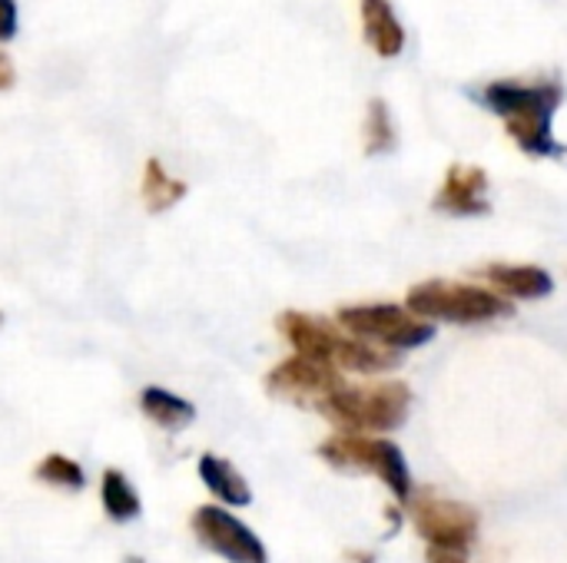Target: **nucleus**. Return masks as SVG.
<instances>
[{"mask_svg":"<svg viewBox=\"0 0 567 563\" xmlns=\"http://www.w3.org/2000/svg\"><path fill=\"white\" fill-rule=\"evenodd\" d=\"M482 103L505 123L515 146L535 159L567 156L565 146L555 139V110L565 100L561 83L542 80V83H522V80H495L482 93Z\"/></svg>","mask_w":567,"mask_h":563,"instance_id":"nucleus-1","label":"nucleus"},{"mask_svg":"<svg viewBox=\"0 0 567 563\" xmlns=\"http://www.w3.org/2000/svg\"><path fill=\"white\" fill-rule=\"evenodd\" d=\"M279 335L292 345L296 355H306L312 362H326L336 365L342 372H355V375H382L399 368V352L382 348L375 342L355 338L352 332H346L339 322H329L322 315H309V312H282L276 319Z\"/></svg>","mask_w":567,"mask_h":563,"instance_id":"nucleus-2","label":"nucleus"},{"mask_svg":"<svg viewBox=\"0 0 567 563\" xmlns=\"http://www.w3.org/2000/svg\"><path fill=\"white\" fill-rule=\"evenodd\" d=\"M409 408H412V392L405 382H372V385H342L316 411L326 421H332L339 431L389 435L405 425Z\"/></svg>","mask_w":567,"mask_h":563,"instance_id":"nucleus-3","label":"nucleus"},{"mask_svg":"<svg viewBox=\"0 0 567 563\" xmlns=\"http://www.w3.org/2000/svg\"><path fill=\"white\" fill-rule=\"evenodd\" d=\"M405 309L429 322H449V325H482L495 319H508L515 312V302L492 285H472V282H449V279H429L419 282L405 295Z\"/></svg>","mask_w":567,"mask_h":563,"instance_id":"nucleus-4","label":"nucleus"},{"mask_svg":"<svg viewBox=\"0 0 567 563\" xmlns=\"http://www.w3.org/2000/svg\"><path fill=\"white\" fill-rule=\"evenodd\" d=\"M316 455L336 471H355V475L379 478L395 494L399 504H409V498L415 494L409 461L395 441L369 438V435H355V431H339V435L326 438Z\"/></svg>","mask_w":567,"mask_h":563,"instance_id":"nucleus-5","label":"nucleus"},{"mask_svg":"<svg viewBox=\"0 0 567 563\" xmlns=\"http://www.w3.org/2000/svg\"><path fill=\"white\" fill-rule=\"evenodd\" d=\"M336 322L352 332L355 338L375 342L392 352H412L435 338V325L429 319H419L415 312L392 305V302H372V305H342L336 312Z\"/></svg>","mask_w":567,"mask_h":563,"instance_id":"nucleus-6","label":"nucleus"},{"mask_svg":"<svg viewBox=\"0 0 567 563\" xmlns=\"http://www.w3.org/2000/svg\"><path fill=\"white\" fill-rule=\"evenodd\" d=\"M405 511L412 514V524L419 531V538L429 548H445V551H472V544L478 541V511L462 504V501H449L439 498L432 491L412 494Z\"/></svg>","mask_w":567,"mask_h":563,"instance_id":"nucleus-7","label":"nucleus"},{"mask_svg":"<svg viewBox=\"0 0 567 563\" xmlns=\"http://www.w3.org/2000/svg\"><path fill=\"white\" fill-rule=\"evenodd\" d=\"M342 385H346L342 368L326 365V362H312L306 355H292V358L279 362L266 375V392L272 398L289 402V405H302V408H319Z\"/></svg>","mask_w":567,"mask_h":563,"instance_id":"nucleus-8","label":"nucleus"},{"mask_svg":"<svg viewBox=\"0 0 567 563\" xmlns=\"http://www.w3.org/2000/svg\"><path fill=\"white\" fill-rule=\"evenodd\" d=\"M193 534L196 541L223 557L229 563H269V554H266V544L239 521L233 518L229 511L216 508V504H206V508H196L193 514Z\"/></svg>","mask_w":567,"mask_h":563,"instance_id":"nucleus-9","label":"nucleus"},{"mask_svg":"<svg viewBox=\"0 0 567 563\" xmlns=\"http://www.w3.org/2000/svg\"><path fill=\"white\" fill-rule=\"evenodd\" d=\"M488 173L482 166H449L439 196L432 199V209L445 212V216H458V219H475V216H488Z\"/></svg>","mask_w":567,"mask_h":563,"instance_id":"nucleus-10","label":"nucleus"},{"mask_svg":"<svg viewBox=\"0 0 567 563\" xmlns=\"http://www.w3.org/2000/svg\"><path fill=\"white\" fill-rule=\"evenodd\" d=\"M475 275L485 279L495 292L508 295L512 302L515 299L538 302V299H548L555 292L551 272L542 265H528V262H492V265L475 269Z\"/></svg>","mask_w":567,"mask_h":563,"instance_id":"nucleus-11","label":"nucleus"},{"mask_svg":"<svg viewBox=\"0 0 567 563\" xmlns=\"http://www.w3.org/2000/svg\"><path fill=\"white\" fill-rule=\"evenodd\" d=\"M362 33L365 43L375 50V56L382 60H395L405 50V27L399 23L395 10L389 0H362Z\"/></svg>","mask_w":567,"mask_h":563,"instance_id":"nucleus-12","label":"nucleus"},{"mask_svg":"<svg viewBox=\"0 0 567 563\" xmlns=\"http://www.w3.org/2000/svg\"><path fill=\"white\" fill-rule=\"evenodd\" d=\"M140 408L163 431H183V428H189L196 421V408L186 398H179V395H173L166 388H156V385L143 388Z\"/></svg>","mask_w":567,"mask_h":563,"instance_id":"nucleus-13","label":"nucleus"},{"mask_svg":"<svg viewBox=\"0 0 567 563\" xmlns=\"http://www.w3.org/2000/svg\"><path fill=\"white\" fill-rule=\"evenodd\" d=\"M199 478L203 484L209 488V494H216L223 504L229 508H246L252 501V491L249 484L243 481V475L226 461V458H216V455H203L199 458Z\"/></svg>","mask_w":567,"mask_h":563,"instance_id":"nucleus-14","label":"nucleus"},{"mask_svg":"<svg viewBox=\"0 0 567 563\" xmlns=\"http://www.w3.org/2000/svg\"><path fill=\"white\" fill-rule=\"evenodd\" d=\"M140 192H143V206H146V212L159 216V212H169V209L186 196V183L173 179L159 159H146Z\"/></svg>","mask_w":567,"mask_h":563,"instance_id":"nucleus-15","label":"nucleus"},{"mask_svg":"<svg viewBox=\"0 0 567 563\" xmlns=\"http://www.w3.org/2000/svg\"><path fill=\"white\" fill-rule=\"evenodd\" d=\"M100 501H103V511L110 514V521H116V524H126V521L140 518V494H136L133 484H130L120 471H113V468L103 475Z\"/></svg>","mask_w":567,"mask_h":563,"instance_id":"nucleus-16","label":"nucleus"},{"mask_svg":"<svg viewBox=\"0 0 567 563\" xmlns=\"http://www.w3.org/2000/svg\"><path fill=\"white\" fill-rule=\"evenodd\" d=\"M365 156H385L395 149V123H392V113H389V103L385 100H372L369 103V113H365Z\"/></svg>","mask_w":567,"mask_h":563,"instance_id":"nucleus-17","label":"nucleus"},{"mask_svg":"<svg viewBox=\"0 0 567 563\" xmlns=\"http://www.w3.org/2000/svg\"><path fill=\"white\" fill-rule=\"evenodd\" d=\"M37 481H43V484H53V488H66V491H80L83 488V468L76 465V461H70V458H63V455H47L40 465H37Z\"/></svg>","mask_w":567,"mask_h":563,"instance_id":"nucleus-18","label":"nucleus"},{"mask_svg":"<svg viewBox=\"0 0 567 563\" xmlns=\"http://www.w3.org/2000/svg\"><path fill=\"white\" fill-rule=\"evenodd\" d=\"M17 37V0H0V43Z\"/></svg>","mask_w":567,"mask_h":563,"instance_id":"nucleus-19","label":"nucleus"},{"mask_svg":"<svg viewBox=\"0 0 567 563\" xmlns=\"http://www.w3.org/2000/svg\"><path fill=\"white\" fill-rule=\"evenodd\" d=\"M425 563H468L465 551H445V548H429Z\"/></svg>","mask_w":567,"mask_h":563,"instance_id":"nucleus-20","label":"nucleus"},{"mask_svg":"<svg viewBox=\"0 0 567 563\" xmlns=\"http://www.w3.org/2000/svg\"><path fill=\"white\" fill-rule=\"evenodd\" d=\"M13 86V63L0 53V90Z\"/></svg>","mask_w":567,"mask_h":563,"instance_id":"nucleus-21","label":"nucleus"},{"mask_svg":"<svg viewBox=\"0 0 567 563\" xmlns=\"http://www.w3.org/2000/svg\"><path fill=\"white\" fill-rule=\"evenodd\" d=\"M120 563H146V561H143V557H123Z\"/></svg>","mask_w":567,"mask_h":563,"instance_id":"nucleus-22","label":"nucleus"}]
</instances>
